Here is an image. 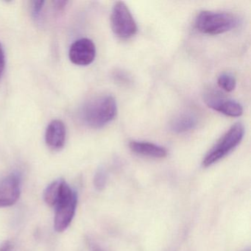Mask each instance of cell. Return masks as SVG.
I'll use <instances>...</instances> for the list:
<instances>
[{
	"label": "cell",
	"mask_w": 251,
	"mask_h": 251,
	"mask_svg": "<svg viewBox=\"0 0 251 251\" xmlns=\"http://www.w3.org/2000/svg\"><path fill=\"white\" fill-rule=\"evenodd\" d=\"M117 113L115 98L109 95H101L86 102L80 111L83 123L92 128H100L111 123Z\"/></svg>",
	"instance_id": "obj_1"
},
{
	"label": "cell",
	"mask_w": 251,
	"mask_h": 251,
	"mask_svg": "<svg viewBox=\"0 0 251 251\" xmlns=\"http://www.w3.org/2000/svg\"><path fill=\"white\" fill-rule=\"evenodd\" d=\"M239 25V17L230 13L203 11L195 20L197 30L208 35L226 33L236 28Z\"/></svg>",
	"instance_id": "obj_2"
},
{
	"label": "cell",
	"mask_w": 251,
	"mask_h": 251,
	"mask_svg": "<svg viewBox=\"0 0 251 251\" xmlns=\"http://www.w3.org/2000/svg\"><path fill=\"white\" fill-rule=\"evenodd\" d=\"M245 134L243 125L236 123L220 138V140L207 152L202 160V166L208 167L231 152L242 142Z\"/></svg>",
	"instance_id": "obj_3"
},
{
	"label": "cell",
	"mask_w": 251,
	"mask_h": 251,
	"mask_svg": "<svg viewBox=\"0 0 251 251\" xmlns=\"http://www.w3.org/2000/svg\"><path fill=\"white\" fill-rule=\"evenodd\" d=\"M77 205V193L66 182L61 196L55 206L54 227L58 233L64 232L71 224Z\"/></svg>",
	"instance_id": "obj_4"
},
{
	"label": "cell",
	"mask_w": 251,
	"mask_h": 251,
	"mask_svg": "<svg viewBox=\"0 0 251 251\" xmlns=\"http://www.w3.org/2000/svg\"><path fill=\"white\" fill-rule=\"evenodd\" d=\"M111 25L114 34L120 39H130L137 33L136 21L128 7L122 1L116 2L113 7Z\"/></svg>",
	"instance_id": "obj_5"
},
{
	"label": "cell",
	"mask_w": 251,
	"mask_h": 251,
	"mask_svg": "<svg viewBox=\"0 0 251 251\" xmlns=\"http://www.w3.org/2000/svg\"><path fill=\"white\" fill-rule=\"evenodd\" d=\"M21 176L14 173L0 180V208L11 206L21 194Z\"/></svg>",
	"instance_id": "obj_6"
},
{
	"label": "cell",
	"mask_w": 251,
	"mask_h": 251,
	"mask_svg": "<svg viewBox=\"0 0 251 251\" xmlns=\"http://www.w3.org/2000/svg\"><path fill=\"white\" fill-rule=\"evenodd\" d=\"M69 57L72 63L75 65H89L96 57L95 43L86 38L75 41L70 47Z\"/></svg>",
	"instance_id": "obj_7"
},
{
	"label": "cell",
	"mask_w": 251,
	"mask_h": 251,
	"mask_svg": "<svg viewBox=\"0 0 251 251\" xmlns=\"http://www.w3.org/2000/svg\"><path fill=\"white\" fill-rule=\"evenodd\" d=\"M205 103L209 108L228 117H240L243 114V108L239 102L227 100L215 92H208L205 95Z\"/></svg>",
	"instance_id": "obj_8"
},
{
	"label": "cell",
	"mask_w": 251,
	"mask_h": 251,
	"mask_svg": "<svg viewBox=\"0 0 251 251\" xmlns=\"http://www.w3.org/2000/svg\"><path fill=\"white\" fill-rule=\"evenodd\" d=\"M67 137L65 125L61 120H52L47 127L45 142L53 151H59L64 148Z\"/></svg>",
	"instance_id": "obj_9"
},
{
	"label": "cell",
	"mask_w": 251,
	"mask_h": 251,
	"mask_svg": "<svg viewBox=\"0 0 251 251\" xmlns=\"http://www.w3.org/2000/svg\"><path fill=\"white\" fill-rule=\"evenodd\" d=\"M129 147L132 152L151 158H164L168 154L165 148L151 142L133 141L130 142Z\"/></svg>",
	"instance_id": "obj_10"
},
{
	"label": "cell",
	"mask_w": 251,
	"mask_h": 251,
	"mask_svg": "<svg viewBox=\"0 0 251 251\" xmlns=\"http://www.w3.org/2000/svg\"><path fill=\"white\" fill-rule=\"evenodd\" d=\"M198 125V119L192 113H183L173 119L170 123V129L176 133H183L195 128Z\"/></svg>",
	"instance_id": "obj_11"
},
{
	"label": "cell",
	"mask_w": 251,
	"mask_h": 251,
	"mask_svg": "<svg viewBox=\"0 0 251 251\" xmlns=\"http://www.w3.org/2000/svg\"><path fill=\"white\" fill-rule=\"evenodd\" d=\"M65 183L66 181L64 179H58L50 183L45 189L44 200L49 206L52 208L55 206L61 196Z\"/></svg>",
	"instance_id": "obj_12"
},
{
	"label": "cell",
	"mask_w": 251,
	"mask_h": 251,
	"mask_svg": "<svg viewBox=\"0 0 251 251\" xmlns=\"http://www.w3.org/2000/svg\"><path fill=\"white\" fill-rule=\"evenodd\" d=\"M217 84L226 92H230L234 90L236 86V80L234 76L230 73H223L217 79Z\"/></svg>",
	"instance_id": "obj_13"
},
{
	"label": "cell",
	"mask_w": 251,
	"mask_h": 251,
	"mask_svg": "<svg viewBox=\"0 0 251 251\" xmlns=\"http://www.w3.org/2000/svg\"><path fill=\"white\" fill-rule=\"evenodd\" d=\"M106 173L102 169L98 170L95 175V186L98 190H102L106 184Z\"/></svg>",
	"instance_id": "obj_14"
},
{
	"label": "cell",
	"mask_w": 251,
	"mask_h": 251,
	"mask_svg": "<svg viewBox=\"0 0 251 251\" xmlns=\"http://www.w3.org/2000/svg\"><path fill=\"white\" fill-rule=\"evenodd\" d=\"M45 1H34L32 2V15L34 19H39L45 5Z\"/></svg>",
	"instance_id": "obj_15"
},
{
	"label": "cell",
	"mask_w": 251,
	"mask_h": 251,
	"mask_svg": "<svg viewBox=\"0 0 251 251\" xmlns=\"http://www.w3.org/2000/svg\"><path fill=\"white\" fill-rule=\"evenodd\" d=\"M5 68V55L3 48L0 43V80L2 79Z\"/></svg>",
	"instance_id": "obj_16"
},
{
	"label": "cell",
	"mask_w": 251,
	"mask_h": 251,
	"mask_svg": "<svg viewBox=\"0 0 251 251\" xmlns=\"http://www.w3.org/2000/svg\"><path fill=\"white\" fill-rule=\"evenodd\" d=\"M13 248H14V245L9 240L5 241L0 245V251H12Z\"/></svg>",
	"instance_id": "obj_17"
},
{
	"label": "cell",
	"mask_w": 251,
	"mask_h": 251,
	"mask_svg": "<svg viewBox=\"0 0 251 251\" xmlns=\"http://www.w3.org/2000/svg\"><path fill=\"white\" fill-rule=\"evenodd\" d=\"M54 5H55V8H56L58 11H61L65 8L67 5V1H55L53 2Z\"/></svg>",
	"instance_id": "obj_18"
},
{
	"label": "cell",
	"mask_w": 251,
	"mask_h": 251,
	"mask_svg": "<svg viewBox=\"0 0 251 251\" xmlns=\"http://www.w3.org/2000/svg\"><path fill=\"white\" fill-rule=\"evenodd\" d=\"M250 251V250L248 249V250H246V251Z\"/></svg>",
	"instance_id": "obj_19"
}]
</instances>
